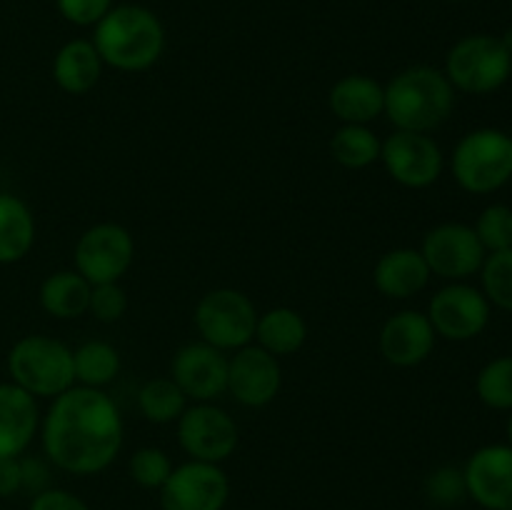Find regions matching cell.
<instances>
[{
	"label": "cell",
	"mask_w": 512,
	"mask_h": 510,
	"mask_svg": "<svg viewBox=\"0 0 512 510\" xmlns=\"http://www.w3.org/2000/svg\"><path fill=\"white\" fill-rule=\"evenodd\" d=\"M40 438L55 468L73 475L103 473L123 448V415L105 390L73 385L53 398Z\"/></svg>",
	"instance_id": "1"
},
{
	"label": "cell",
	"mask_w": 512,
	"mask_h": 510,
	"mask_svg": "<svg viewBox=\"0 0 512 510\" xmlns=\"http://www.w3.org/2000/svg\"><path fill=\"white\" fill-rule=\"evenodd\" d=\"M93 45L105 65L123 73L153 68L165 50V28L145 5H113L93 28Z\"/></svg>",
	"instance_id": "2"
},
{
	"label": "cell",
	"mask_w": 512,
	"mask_h": 510,
	"mask_svg": "<svg viewBox=\"0 0 512 510\" xmlns=\"http://www.w3.org/2000/svg\"><path fill=\"white\" fill-rule=\"evenodd\" d=\"M455 108V88L433 65H410L385 85V113L395 130L433 133Z\"/></svg>",
	"instance_id": "3"
},
{
	"label": "cell",
	"mask_w": 512,
	"mask_h": 510,
	"mask_svg": "<svg viewBox=\"0 0 512 510\" xmlns=\"http://www.w3.org/2000/svg\"><path fill=\"white\" fill-rule=\"evenodd\" d=\"M455 183L473 195H488L512 178V135L500 128H478L465 133L450 155Z\"/></svg>",
	"instance_id": "4"
},
{
	"label": "cell",
	"mask_w": 512,
	"mask_h": 510,
	"mask_svg": "<svg viewBox=\"0 0 512 510\" xmlns=\"http://www.w3.org/2000/svg\"><path fill=\"white\" fill-rule=\"evenodd\" d=\"M10 383L33 398H50L75 385L73 350L50 335H25L8 353Z\"/></svg>",
	"instance_id": "5"
},
{
	"label": "cell",
	"mask_w": 512,
	"mask_h": 510,
	"mask_svg": "<svg viewBox=\"0 0 512 510\" xmlns=\"http://www.w3.org/2000/svg\"><path fill=\"white\" fill-rule=\"evenodd\" d=\"M512 55L495 35H465L445 55V78L455 90L468 95H488L510 80Z\"/></svg>",
	"instance_id": "6"
},
{
	"label": "cell",
	"mask_w": 512,
	"mask_h": 510,
	"mask_svg": "<svg viewBox=\"0 0 512 510\" xmlns=\"http://www.w3.org/2000/svg\"><path fill=\"white\" fill-rule=\"evenodd\" d=\"M258 315L255 303L243 290L215 288L198 300L193 320L200 340L223 350V353H228V350L235 353V350L253 343Z\"/></svg>",
	"instance_id": "7"
},
{
	"label": "cell",
	"mask_w": 512,
	"mask_h": 510,
	"mask_svg": "<svg viewBox=\"0 0 512 510\" xmlns=\"http://www.w3.org/2000/svg\"><path fill=\"white\" fill-rule=\"evenodd\" d=\"M135 260V240L120 223H95L75 243V270L90 285L120 283Z\"/></svg>",
	"instance_id": "8"
},
{
	"label": "cell",
	"mask_w": 512,
	"mask_h": 510,
	"mask_svg": "<svg viewBox=\"0 0 512 510\" xmlns=\"http://www.w3.org/2000/svg\"><path fill=\"white\" fill-rule=\"evenodd\" d=\"M380 163L390 178L410 190L430 188L440 180L445 155L428 133L393 130L380 145Z\"/></svg>",
	"instance_id": "9"
},
{
	"label": "cell",
	"mask_w": 512,
	"mask_h": 510,
	"mask_svg": "<svg viewBox=\"0 0 512 510\" xmlns=\"http://www.w3.org/2000/svg\"><path fill=\"white\" fill-rule=\"evenodd\" d=\"M238 423L215 403H195L178 418V443L190 460L223 463L238 448Z\"/></svg>",
	"instance_id": "10"
},
{
	"label": "cell",
	"mask_w": 512,
	"mask_h": 510,
	"mask_svg": "<svg viewBox=\"0 0 512 510\" xmlns=\"http://www.w3.org/2000/svg\"><path fill=\"white\" fill-rule=\"evenodd\" d=\"M425 263L430 273L438 278L460 283L470 275L480 273L485 263V248L475 235L473 225L465 223H440L423 235L420 243Z\"/></svg>",
	"instance_id": "11"
},
{
	"label": "cell",
	"mask_w": 512,
	"mask_h": 510,
	"mask_svg": "<svg viewBox=\"0 0 512 510\" xmlns=\"http://www.w3.org/2000/svg\"><path fill=\"white\" fill-rule=\"evenodd\" d=\"M428 320L433 323L435 335L453 343L473 340L488 328L490 300L480 288H473L465 280L448 283L430 298Z\"/></svg>",
	"instance_id": "12"
},
{
	"label": "cell",
	"mask_w": 512,
	"mask_h": 510,
	"mask_svg": "<svg viewBox=\"0 0 512 510\" xmlns=\"http://www.w3.org/2000/svg\"><path fill=\"white\" fill-rule=\"evenodd\" d=\"M158 493L163 510H223L230 498V480L218 463L188 460L175 465Z\"/></svg>",
	"instance_id": "13"
},
{
	"label": "cell",
	"mask_w": 512,
	"mask_h": 510,
	"mask_svg": "<svg viewBox=\"0 0 512 510\" xmlns=\"http://www.w3.org/2000/svg\"><path fill=\"white\" fill-rule=\"evenodd\" d=\"M170 378L185 398L195 403H215L220 395L228 393V355L205 340L188 343L173 355Z\"/></svg>",
	"instance_id": "14"
},
{
	"label": "cell",
	"mask_w": 512,
	"mask_h": 510,
	"mask_svg": "<svg viewBox=\"0 0 512 510\" xmlns=\"http://www.w3.org/2000/svg\"><path fill=\"white\" fill-rule=\"evenodd\" d=\"M283 385L280 360L260 345H245L228 358V393L245 408H265Z\"/></svg>",
	"instance_id": "15"
},
{
	"label": "cell",
	"mask_w": 512,
	"mask_h": 510,
	"mask_svg": "<svg viewBox=\"0 0 512 510\" xmlns=\"http://www.w3.org/2000/svg\"><path fill=\"white\" fill-rule=\"evenodd\" d=\"M468 498L483 510H512V445L490 443L475 450L463 468Z\"/></svg>",
	"instance_id": "16"
},
{
	"label": "cell",
	"mask_w": 512,
	"mask_h": 510,
	"mask_svg": "<svg viewBox=\"0 0 512 510\" xmlns=\"http://www.w3.org/2000/svg\"><path fill=\"white\" fill-rule=\"evenodd\" d=\"M433 323L420 310H400L390 315L378 335V345L383 358L395 368H415L425 363L435 350Z\"/></svg>",
	"instance_id": "17"
},
{
	"label": "cell",
	"mask_w": 512,
	"mask_h": 510,
	"mask_svg": "<svg viewBox=\"0 0 512 510\" xmlns=\"http://www.w3.org/2000/svg\"><path fill=\"white\" fill-rule=\"evenodd\" d=\"M38 428V398L15 383H0V458H20Z\"/></svg>",
	"instance_id": "18"
},
{
	"label": "cell",
	"mask_w": 512,
	"mask_h": 510,
	"mask_svg": "<svg viewBox=\"0 0 512 510\" xmlns=\"http://www.w3.org/2000/svg\"><path fill=\"white\" fill-rule=\"evenodd\" d=\"M328 105L343 125H370L385 113V85L363 73L343 75L330 88Z\"/></svg>",
	"instance_id": "19"
},
{
	"label": "cell",
	"mask_w": 512,
	"mask_h": 510,
	"mask_svg": "<svg viewBox=\"0 0 512 510\" xmlns=\"http://www.w3.org/2000/svg\"><path fill=\"white\" fill-rule=\"evenodd\" d=\"M430 273L423 253L418 248H393L375 263L373 283L385 298L408 300L428 288Z\"/></svg>",
	"instance_id": "20"
},
{
	"label": "cell",
	"mask_w": 512,
	"mask_h": 510,
	"mask_svg": "<svg viewBox=\"0 0 512 510\" xmlns=\"http://www.w3.org/2000/svg\"><path fill=\"white\" fill-rule=\"evenodd\" d=\"M103 65L93 40H68L53 58V80L63 93L85 95L100 83Z\"/></svg>",
	"instance_id": "21"
},
{
	"label": "cell",
	"mask_w": 512,
	"mask_h": 510,
	"mask_svg": "<svg viewBox=\"0 0 512 510\" xmlns=\"http://www.w3.org/2000/svg\"><path fill=\"white\" fill-rule=\"evenodd\" d=\"M255 345L268 350L275 358H285V355H295L308 340V323L303 315L295 308L280 305V308H270L268 313L258 315V325H255Z\"/></svg>",
	"instance_id": "22"
},
{
	"label": "cell",
	"mask_w": 512,
	"mask_h": 510,
	"mask_svg": "<svg viewBox=\"0 0 512 510\" xmlns=\"http://www.w3.org/2000/svg\"><path fill=\"white\" fill-rule=\"evenodd\" d=\"M35 243V215L25 200L0 193V265H13L30 253Z\"/></svg>",
	"instance_id": "23"
},
{
	"label": "cell",
	"mask_w": 512,
	"mask_h": 510,
	"mask_svg": "<svg viewBox=\"0 0 512 510\" xmlns=\"http://www.w3.org/2000/svg\"><path fill=\"white\" fill-rule=\"evenodd\" d=\"M93 285L78 270L50 273L40 285V308L58 320H73L88 313Z\"/></svg>",
	"instance_id": "24"
},
{
	"label": "cell",
	"mask_w": 512,
	"mask_h": 510,
	"mask_svg": "<svg viewBox=\"0 0 512 510\" xmlns=\"http://www.w3.org/2000/svg\"><path fill=\"white\" fill-rule=\"evenodd\" d=\"M75 385L103 390L120 373V353L105 340H88L73 350Z\"/></svg>",
	"instance_id": "25"
},
{
	"label": "cell",
	"mask_w": 512,
	"mask_h": 510,
	"mask_svg": "<svg viewBox=\"0 0 512 510\" xmlns=\"http://www.w3.org/2000/svg\"><path fill=\"white\" fill-rule=\"evenodd\" d=\"M380 145L383 140L368 125H340L330 138V155L343 168L363 170L378 163Z\"/></svg>",
	"instance_id": "26"
},
{
	"label": "cell",
	"mask_w": 512,
	"mask_h": 510,
	"mask_svg": "<svg viewBox=\"0 0 512 510\" xmlns=\"http://www.w3.org/2000/svg\"><path fill=\"white\" fill-rule=\"evenodd\" d=\"M188 408V398L175 385L173 378H153L140 385L138 410L148 423L168 425L178 423L183 410Z\"/></svg>",
	"instance_id": "27"
},
{
	"label": "cell",
	"mask_w": 512,
	"mask_h": 510,
	"mask_svg": "<svg viewBox=\"0 0 512 510\" xmlns=\"http://www.w3.org/2000/svg\"><path fill=\"white\" fill-rule=\"evenodd\" d=\"M475 393L488 408L512 410V355H500L480 368Z\"/></svg>",
	"instance_id": "28"
},
{
	"label": "cell",
	"mask_w": 512,
	"mask_h": 510,
	"mask_svg": "<svg viewBox=\"0 0 512 510\" xmlns=\"http://www.w3.org/2000/svg\"><path fill=\"white\" fill-rule=\"evenodd\" d=\"M480 283H483V293L490 305H498L512 313V248L485 255V263L480 268Z\"/></svg>",
	"instance_id": "29"
},
{
	"label": "cell",
	"mask_w": 512,
	"mask_h": 510,
	"mask_svg": "<svg viewBox=\"0 0 512 510\" xmlns=\"http://www.w3.org/2000/svg\"><path fill=\"white\" fill-rule=\"evenodd\" d=\"M173 460L168 458V453L155 445H145L138 448L128 460V473L133 478L135 485L145 490H160L163 483L168 480V475L173 473Z\"/></svg>",
	"instance_id": "30"
},
{
	"label": "cell",
	"mask_w": 512,
	"mask_h": 510,
	"mask_svg": "<svg viewBox=\"0 0 512 510\" xmlns=\"http://www.w3.org/2000/svg\"><path fill=\"white\" fill-rule=\"evenodd\" d=\"M475 235L483 243L485 253L512 248V208L505 203H493L478 215L473 225Z\"/></svg>",
	"instance_id": "31"
},
{
	"label": "cell",
	"mask_w": 512,
	"mask_h": 510,
	"mask_svg": "<svg viewBox=\"0 0 512 510\" xmlns=\"http://www.w3.org/2000/svg\"><path fill=\"white\" fill-rule=\"evenodd\" d=\"M425 495L438 508H453V505L463 503L468 498L463 468H453V465L435 468L425 480Z\"/></svg>",
	"instance_id": "32"
},
{
	"label": "cell",
	"mask_w": 512,
	"mask_h": 510,
	"mask_svg": "<svg viewBox=\"0 0 512 510\" xmlns=\"http://www.w3.org/2000/svg\"><path fill=\"white\" fill-rule=\"evenodd\" d=\"M128 310V293L120 283H100L90 290L88 313L100 323H118Z\"/></svg>",
	"instance_id": "33"
},
{
	"label": "cell",
	"mask_w": 512,
	"mask_h": 510,
	"mask_svg": "<svg viewBox=\"0 0 512 510\" xmlns=\"http://www.w3.org/2000/svg\"><path fill=\"white\" fill-rule=\"evenodd\" d=\"M113 5V0H55L58 13L80 28H95Z\"/></svg>",
	"instance_id": "34"
},
{
	"label": "cell",
	"mask_w": 512,
	"mask_h": 510,
	"mask_svg": "<svg viewBox=\"0 0 512 510\" xmlns=\"http://www.w3.org/2000/svg\"><path fill=\"white\" fill-rule=\"evenodd\" d=\"M28 510H90L83 498L63 488H48L43 493L33 495Z\"/></svg>",
	"instance_id": "35"
},
{
	"label": "cell",
	"mask_w": 512,
	"mask_h": 510,
	"mask_svg": "<svg viewBox=\"0 0 512 510\" xmlns=\"http://www.w3.org/2000/svg\"><path fill=\"white\" fill-rule=\"evenodd\" d=\"M20 490H23L20 458H0V498H13Z\"/></svg>",
	"instance_id": "36"
},
{
	"label": "cell",
	"mask_w": 512,
	"mask_h": 510,
	"mask_svg": "<svg viewBox=\"0 0 512 510\" xmlns=\"http://www.w3.org/2000/svg\"><path fill=\"white\" fill-rule=\"evenodd\" d=\"M20 465H23V490H30L33 495L48 490V465L38 458H20Z\"/></svg>",
	"instance_id": "37"
},
{
	"label": "cell",
	"mask_w": 512,
	"mask_h": 510,
	"mask_svg": "<svg viewBox=\"0 0 512 510\" xmlns=\"http://www.w3.org/2000/svg\"><path fill=\"white\" fill-rule=\"evenodd\" d=\"M500 40H503L505 50H508V53L512 55V28H508V30H505V33H503V38H500Z\"/></svg>",
	"instance_id": "38"
},
{
	"label": "cell",
	"mask_w": 512,
	"mask_h": 510,
	"mask_svg": "<svg viewBox=\"0 0 512 510\" xmlns=\"http://www.w3.org/2000/svg\"><path fill=\"white\" fill-rule=\"evenodd\" d=\"M508 445H512V410H510V418H508Z\"/></svg>",
	"instance_id": "39"
},
{
	"label": "cell",
	"mask_w": 512,
	"mask_h": 510,
	"mask_svg": "<svg viewBox=\"0 0 512 510\" xmlns=\"http://www.w3.org/2000/svg\"><path fill=\"white\" fill-rule=\"evenodd\" d=\"M450 3H463V0H450Z\"/></svg>",
	"instance_id": "40"
},
{
	"label": "cell",
	"mask_w": 512,
	"mask_h": 510,
	"mask_svg": "<svg viewBox=\"0 0 512 510\" xmlns=\"http://www.w3.org/2000/svg\"><path fill=\"white\" fill-rule=\"evenodd\" d=\"M510 188H512V178H510Z\"/></svg>",
	"instance_id": "41"
},
{
	"label": "cell",
	"mask_w": 512,
	"mask_h": 510,
	"mask_svg": "<svg viewBox=\"0 0 512 510\" xmlns=\"http://www.w3.org/2000/svg\"><path fill=\"white\" fill-rule=\"evenodd\" d=\"M510 78H512V70H510Z\"/></svg>",
	"instance_id": "42"
}]
</instances>
